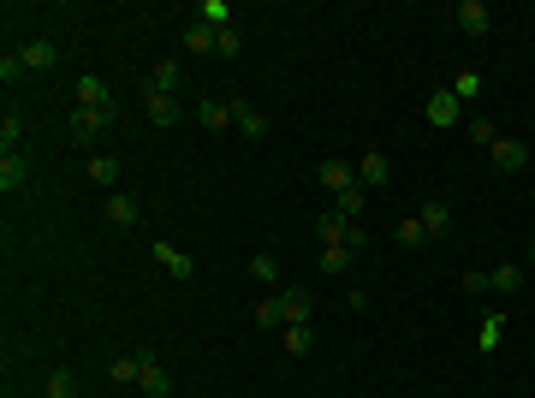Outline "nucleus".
<instances>
[{"label": "nucleus", "mask_w": 535, "mask_h": 398, "mask_svg": "<svg viewBox=\"0 0 535 398\" xmlns=\"http://www.w3.org/2000/svg\"><path fill=\"white\" fill-rule=\"evenodd\" d=\"M315 238L322 244H345V250H363V227H357V220H345V214L339 208H327V214H315Z\"/></svg>", "instance_id": "1"}, {"label": "nucleus", "mask_w": 535, "mask_h": 398, "mask_svg": "<svg viewBox=\"0 0 535 398\" xmlns=\"http://www.w3.org/2000/svg\"><path fill=\"white\" fill-rule=\"evenodd\" d=\"M423 119H428L435 131H446V125H458V119H465V101L452 96V84H446V89H435V96L423 101Z\"/></svg>", "instance_id": "2"}, {"label": "nucleus", "mask_w": 535, "mask_h": 398, "mask_svg": "<svg viewBox=\"0 0 535 398\" xmlns=\"http://www.w3.org/2000/svg\"><path fill=\"white\" fill-rule=\"evenodd\" d=\"M108 125H113V107H71V143H84V149H89Z\"/></svg>", "instance_id": "3"}, {"label": "nucleus", "mask_w": 535, "mask_h": 398, "mask_svg": "<svg viewBox=\"0 0 535 398\" xmlns=\"http://www.w3.org/2000/svg\"><path fill=\"white\" fill-rule=\"evenodd\" d=\"M274 298H280V310H286V328H310V315H315V298H310V292H297V285H280Z\"/></svg>", "instance_id": "4"}, {"label": "nucleus", "mask_w": 535, "mask_h": 398, "mask_svg": "<svg viewBox=\"0 0 535 398\" xmlns=\"http://www.w3.org/2000/svg\"><path fill=\"white\" fill-rule=\"evenodd\" d=\"M226 107H232V125H239L250 143H262L268 131H274V125H268V114H256V107H250V96H232Z\"/></svg>", "instance_id": "5"}, {"label": "nucleus", "mask_w": 535, "mask_h": 398, "mask_svg": "<svg viewBox=\"0 0 535 398\" xmlns=\"http://www.w3.org/2000/svg\"><path fill=\"white\" fill-rule=\"evenodd\" d=\"M387 179H393V161L380 155V149H369V155H357V185H363V190H380Z\"/></svg>", "instance_id": "6"}, {"label": "nucleus", "mask_w": 535, "mask_h": 398, "mask_svg": "<svg viewBox=\"0 0 535 398\" xmlns=\"http://www.w3.org/2000/svg\"><path fill=\"white\" fill-rule=\"evenodd\" d=\"M315 179H322L333 197H345V190L357 185V161H322V167H315Z\"/></svg>", "instance_id": "7"}, {"label": "nucleus", "mask_w": 535, "mask_h": 398, "mask_svg": "<svg viewBox=\"0 0 535 398\" xmlns=\"http://www.w3.org/2000/svg\"><path fill=\"white\" fill-rule=\"evenodd\" d=\"M488 155H493V167H500V172H523V167H530V149H523L518 137H493Z\"/></svg>", "instance_id": "8"}, {"label": "nucleus", "mask_w": 535, "mask_h": 398, "mask_svg": "<svg viewBox=\"0 0 535 398\" xmlns=\"http://www.w3.org/2000/svg\"><path fill=\"white\" fill-rule=\"evenodd\" d=\"M18 60H24V71H48L60 60V42H54V36H36V42L18 48Z\"/></svg>", "instance_id": "9"}, {"label": "nucleus", "mask_w": 535, "mask_h": 398, "mask_svg": "<svg viewBox=\"0 0 535 398\" xmlns=\"http://www.w3.org/2000/svg\"><path fill=\"white\" fill-rule=\"evenodd\" d=\"M137 214H143V202L131 197V190H113V197H108V227L126 232V227H137Z\"/></svg>", "instance_id": "10"}, {"label": "nucleus", "mask_w": 535, "mask_h": 398, "mask_svg": "<svg viewBox=\"0 0 535 398\" xmlns=\"http://www.w3.org/2000/svg\"><path fill=\"white\" fill-rule=\"evenodd\" d=\"M155 262H161V268L173 273V280H191V273H197V262L184 256L179 244H167V238H155Z\"/></svg>", "instance_id": "11"}, {"label": "nucleus", "mask_w": 535, "mask_h": 398, "mask_svg": "<svg viewBox=\"0 0 535 398\" xmlns=\"http://www.w3.org/2000/svg\"><path fill=\"white\" fill-rule=\"evenodd\" d=\"M488 292H493V298H518V292H523V268H518V262H500V268L488 273Z\"/></svg>", "instance_id": "12"}, {"label": "nucleus", "mask_w": 535, "mask_h": 398, "mask_svg": "<svg viewBox=\"0 0 535 398\" xmlns=\"http://www.w3.org/2000/svg\"><path fill=\"white\" fill-rule=\"evenodd\" d=\"M452 18H458V30H465V36H488V24H493L482 0H458V13H452Z\"/></svg>", "instance_id": "13"}, {"label": "nucleus", "mask_w": 535, "mask_h": 398, "mask_svg": "<svg viewBox=\"0 0 535 398\" xmlns=\"http://www.w3.org/2000/svg\"><path fill=\"white\" fill-rule=\"evenodd\" d=\"M78 107H113V89H108V78L84 71V78H78Z\"/></svg>", "instance_id": "14"}, {"label": "nucleus", "mask_w": 535, "mask_h": 398, "mask_svg": "<svg viewBox=\"0 0 535 398\" xmlns=\"http://www.w3.org/2000/svg\"><path fill=\"white\" fill-rule=\"evenodd\" d=\"M143 101H149V119H155V125H179V119H184L179 96H161V89H143Z\"/></svg>", "instance_id": "15"}, {"label": "nucleus", "mask_w": 535, "mask_h": 398, "mask_svg": "<svg viewBox=\"0 0 535 398\" xmlns=\"http://www.w3.org/2000/svg\"><path fill=\"white\" fill-rule=\"evenodd\" d=\"M30 185V167H24V155H0V190H6V197H13V190H24Z\"/></svg>", "instance_id": "16"}, {"label": "nucleus", "mask_w": 535, "mask_h": 398, "mask_svg": "<svg viewBox=\"0 0 535 398\" xmlns=\"http://www.w3.org/2000/svg\"><path fill=\"white\" fill-rule=\"evenodd\" d=\"M84 172H89V185H101L113 197V185H119V161H113V155H89Z\"/></svg>", "instance_id": "17"}, {"label": "nucleus", "mask_w": 535, "mask_h": 398, "mask_svg": "<svg viewBox=\"0 0 535 398\" xmlns=\"http://www.w3.org/2000/svg\"><path fill=\"white\" fill-rule=\"evenodd\" d=\"M184 84V66H173V60H155V71H149V89H161V96H179Z\"/></svg>", "instance_id": "18"}, {"label": "nucleus", "mask_w": 535, "mask_h": 398, "mask_svg": "<svg viewBox=\"0 0 535 398\" xmlns=\"http://www.w3.org/2000/svg\"><path fill=\"white\" fill-rule=\"evenodd\" d=\"M137 386H143V393H149V398H167V369H161V363H155V356H143V375H137Z\"/></svg>", "instance_id": "19"}, {"label": "nucleus", "mask_w": 535, "mask_h": 398, "mask_svg": "<svg viewBox=\"0 0 535 398\" xmlns=\"http://www.w3.org/2000/svg\"><path fill=\"white\" fill-rule=\"evenodd\" d=\"M417 220H423L428 238H446V232H452V208H446V202H428V208L417 214Z\"/></svg>", "instance_id": "20"}, {"label": "nucleus", "mask_w": 535, "mask_h": 398, "mask_svg": "<svg viewBox=\"0 0 535 398\" xmlns=\"http://www.w3.org/2000/svg\"><path fill=\"white\" fill-rule=\"evenodd\" d=\"M352 256H357V250H345V244H322L315 268H322V273H345V268H352Z\"/></svg>", "instance_id": "21"}, {"label": "nucleus", "mask_w": 535, "mask_h": 398, "mask_svg": "<svg viewBox=\"0 0 535 398\" xmlns=\"http://www.w3.org/2000/svg\"><path fill=\"white\" fill-rule=\"evenodd\" d=\"M184 48H191V54H214V48H221V30L191 24V30H184Z\"/></svg>", "instance_id": "22"}, {"label": "nucleus", "mask_w": 535, "mask_h": 398, "mask_svg": "<svg viewBox=\"0 0 535 398\" xmlns=\"http://www.w3.org/2000/svg\"><path fill=\"white\" fill-rule=\"evenodd\" d=\"M113 381H119V386H137V375H143V356L137 351H126V356H113Z\"/></svg>", "instance_id": "23"}, {"label": "nucleus", "mask_w": 535, "mask_h": 398, "mask_svg": "<svg viewBox=\"0 0 535 398\" xmlns=\"http://www.w3.org/2000/svg\"><path fill=\"white\" fill-rule=\"evenodd\" d=\"M197 18H202L209 30H232V6H226V0H202Z\"/></svg>", "instance_id": "24"}, {"label": "nucleus", "mask_w": 535, "mask_h": 398, "mask_svg": "<svg viewBox=\"0 0 535 398\" xmlns=\"http://www.w3.org/2000/svg\"><path fill=\"white\" fill-rule=\"evenodd\" d=\"M197 119H202V131H226L232 125V107H226V101H202Z\"/></svg>", "instance_id": "25"}, {"label": "nucleus", "mask_w": 535, "mask_h": 398, "mask_svg": "<svg viewBox=\"0 0 535 398\" xmlns=\"http://www.w3.org/2000/svg\"><path fill=\"white\" fill-rule=\"evenodd\" d=\"M256 328H274V333L286 328V310H280V298H274V292H268V298L256 303Z\"/></svg>", "instance_id": "26"}, {"label": "nucleus", "mask_w": 535, "mask_h": 398, "mask_svg": "<svg viewBox=\"0 0 535 398\" xmlns=\"http://www.w3.org/2000/svg\"><path fill=\"white\" fill-rule=\"evenodd\" d=\"M452 96H458V101H476V96H482V71L465 66L458 78H452Z\"/></svg>", "instance_id": "27"}, {"label": "nucleus", "mask_w": 535, "mask_h": 398, "mask_svg": "<svg viewBox=\"0 0 535 398\" xmlns=\"http://www.w3.org/2000/svg\"><path fill=\"white\" fill-rule=\"evenodd\" d=\"M333 208L345 214V220H357V214L369 208V190H363V185H352V190H345V197H333Z\"/></svg>", "instance_id": "28"}, {"label": "nucleus", "mask_w": 535, "mask_h": 398, "mask_svg": "<svg viewBox=\"0 0 535 398\" xmlns=\"http://www.w3.org/2000/svg\"><path fill=\"white\" fill-rule=\"evenodd\" d=\"M315 345V333L310 328H280V351H292V356H304Z\"/></svg>", "instance_id": "29"}, {"label": "nucleus", "mask_w": 535, "mask_h": 398, "mask_svg": "<svg viewBox=\"0 0 535 398\" xmlns=\"http://www.w3.org/2000/svg\"><path fill=\"white\" fill-rule=\"evenodd\" d=\"M500 339H506V315H488V321L476 328V345H482V351H493Z\"/></svg>", "instance_id": "30"}, {"label": "nucleus", "mask_w": 535, "mask_h": 398, "mask_svg": "<svg viewBox=\"0 0 535 398\" xmlns=\"http://www.w3.org/2000/svg\"><path fill=\"white\" fill-rule=\"evenodd\" d=\"M250 280H262V285L280 292V262H274V256H250Z\"/></svg>", "instance_id": "31"}, {"label": "nucleus", "mask_w": 535, "mask_h": 398, "mask_svg": "<svg viewBox=\"0 0 535 398\" xmlns=\"http://www.w3.org/2000/svg\"><path fill=\"white\" fill-rule=\"evenodd\" d=\"M399 244H405V250H423V244H428V232H423V220H417V214H410V220H399Z\"/></svg>", "instance_id": "32"}, {"label": "nucleus", "mask_w": 535, "mask_h": 398, "mask_svg": "<svg viewBox=\"0 0 535 398\" xmlns=\"http://www.w3.org/2000/svg\"><path fill=\"white\" fill-rule=\"evenodd\" d=\"M18 137H24V119H18V114H6V119H0V149L13 155V149H18Z\"/></svg>", "instance_id": "33"}, {"label": "nucleus", "mask_w": 535, "mask_h": 398, "mask_svg": "<svg viewBox=\"0 0 535 398\" xmlns=\"http://www.w3.org/2000/svg\"><path fill=\"white\" fill-rule=\"evenodd\" d=\"M71 386H78V375H71V369H54V375H48V398H71Z\"/></svg>", "instance_id": "34"}, {"label": "nucleus", "mask_w": 535, "mask_h": 398, "mask_svg": "<svg viewBox=\"0 0 535 398\" xmlns=\"http://www.w3.org/2000/svg\"><path fill=\"white\" fill-rule=\"evenodd\" d=\"M24 78V60L18 54H0V84H18Z\"/></svg>", "instance_id": "35"}, {"label": "nucleus", "mask_w": 535, "mask_h": 398, "mask_svg": "<svg viewBox=\"0 0 535 398\" xmlns=\"http://www.w3.org/2000/svg\"><path fill=\"white\" fill-rule=\"evenodd\" d=\"M470 137H476L482 149H493V137H500V131H493V119H470Z\"/></svg>", "instance_id": "36"}, {"label": "nucleus", "mask_w": 535, "mask_h": 398, "mask_svg": "<svg viewBox=\"0 0 535 398\" xmlns=\"http://www.w3.org/2000/svg\"><path fill=\"white\" fill-rule=\"evenodd\" d=\"M221 60H239V30H221V48H214Z\"/></svg>", "instance_id": "37"}, {"label": "nucleus", "mask_w": 535, "mask_h": 398, "mask_svg": "<svg viewBox=\"0 0 535 398\" xmlns=\"http://www.w3.org/2000/svg\"><path fill=\"white\" fill-rule=\"evenodd\" d=\"M465 292H476V298H482V292H488V273L470 268V273H465Z\"/></svg>", "instance_id": "38"}, {"label": "nucleus", "mask_w": 535, "mask_h": 398, "mask_svg": "<svg viewBox=\"0 0 535 398\" xmlns=\"http://www.w3.org/2000/svg\"><path fill=\"white\" fill-rule=\"evenodd\" d=\"M530 256H535V244H530Z\"/></svg>", "instance_id": "39"}]
</instances>
